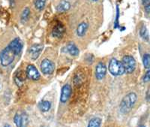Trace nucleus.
Returning <instances> with one entry per match:
<instances>
[{
    "label": "nucleus",
    "instance_id": "obj_14",
    "mask_svg": "<svg viewBox=\"0 0 150 127\" xmlns=\"http://www.w3.org/2000/svg\"><path fill=\"white\" fill-rule=\"evenodd\" d=\"M89 27V24L86 22H83L78 25L77 28V35L79 37H83L86 33Z\"/></svg>",
    "mask_w": 150,
    "mask_h": 127
},
{
    "label": "nucleus",
    "instance_id": "obj_10",
    "mask_svg": "<svg viewBox=\"0 0 150 127\" xmlns=\"http://www.w3.org/2000/svg\"><path fill=\"white\" fill-rule=\"evenodd\" d=\"M8 46L11 48L12 50H14V53L17 54V56L18 55L19 53H21V50L23 49V42L21 39L19 38H14L13 41H11L10 42V44L8 45Z\"/></svg>",
    "mask_w": 150,
    "mask_h": 127
},
{
    "label": "nucleus",
    "instance_id": "obj_25",
    "mask_svg": "<svg viewBox=\"0 0 150 127\" xmlns=\"http://www.w3.org/2000/svg\"><path fill=\"white\" fill-rule=\"evenodd\" d=\"M4 127H11V126L8 125V124H6V125H5V126Z\"/></svg>",
    "mask_w": 150,
    "mask_h": 127
},
{
    "label": "nucleus",
    "instance_id": "obj_8",
    "mask_svg": "<svg viewBox=\"0 0 150 127\" xmlns=\"http://www.w3.org/2000/svg\"><path fill=\"white\" fill-rule=\"evenodd\" d=\"M106 74H107V66H106V65L102 62H98L96 68V79L98 80V81L102 80L105 77Z\"/></svg>",
    "mask_w": 150,
    "mask_h": 127
},
{
    "label": "nucleus",
    "instance_id": "obj_16",
    "mask_svg": "<svg viewBox=\"0 0 150 127\" xmlns=\"http://www.w3.org/2000/svg\"><path fill=\"white\" fill-rule=\"evenodd\" d=\"M51 108V103L49 101H41L39 103L40 110L43 112H47Z\"/></svg>",
    "mask_w": 150,
    "mask_h": 127
},
{
    "label": "nucleus",
    "instance_id": "obj_11",
    "mask_svg": "<svg viewBox=\"0 0 150 127\" xmlns=\"http://www.w3.org/2000/svg\"><path fill=\"white\" fill-rule=\"evenodd\" d=\"M43 50V46L39 44H35L31 47L30 50H29V53H30V57L33 60H36L38 57H39L41 54V51Z\"/></svg>",
    "mask_w": 150,
    "mask_h": 127
},
{
    "label": "nucleus",
    "instance_id": "obj_6",
    "mask_svg": "<svg viewBox=\"0 0 150 127\" xmlns=\"http://www.w3.org/2000/svg\"><path fill=\"white\" fill-rule=\"evenodd\" d=\"M14 122L17 127H26L28 125V116L25 113H17L14 117Z\"/></svg>",
    "mask_w": 150,
    "mask_h": 127
},
{
    "label": "nucleus",
    "instance_id": "obj_7",
    "mask_svg": "<svg viewBox=\"0 0 150 127\" xmlns=\"http://www.w3.org/2000/svg\"><path fill=\"white\" fill-rule=\"evenodd\" d=\"M26 77L33 81H38V80H39L40 77H41L39 72L33 65H28L26 68Z\"/></svg>",
    "mask_w": 150,
    "mask_h": 127
},
{
    "label": "nucleus",
    "instance_id": "obj_24",
    "mask_svg": "<svg viewBox=\"0 0 150 127\" xmlns=\"http://www.w3.org/2000/svg\"><path fill=\"white\" fill-rule=\"evenodd\" d=\"M143 82L147 83L150 81V71L149 70H147V72H146V74H144L143 76Z\"/></svg>",
    "mask_w": 150,
    "mask_h": 127
},
{
    "label": "nucleus",
    "instance_id": "obj_22",
    "mask_svg": "<svg viewBox=\"0 0 150 127\" xmlns=\"http://www.w3.org/2000/svg\"><path fill=\"white\" fill-rule=\"evenodd\" d=\"M26 73H24L23 71H21V72H20L17 73V76L15 77V81L16 80H18L19 83H22L25 81V79H26ZM18 82H17V83H18Z\"/></svg>",
    "mask_w": 150,
    "mask_h": 127
},
{
    "label": "nucleus",
    "instance_id": "obj_12",
    "mask_svg": "<svg viewBox=\"0 0 150 127\" xmlns=\"http://www.w3.org/2000/svg\"><path fill=\"white\" fill-rule=\"evenodd\" d=\"M65 32V26L62 23L56 24L52 31V35L55 38H62Z\"/></svg>",
    "mask_w": 150,
    "mask_h": 127
},
{
    "label": "nucleus",
    "instance_id": "obj_3",
    "mask_svg": "<svg viewBox=\"0 0 150 127\" xmlns=\"http://www.w3.org/2000/svg\"><path fill=\"white\" fill-rule=\"evenodd\" d=\"M108 69H109V72H110V74H112L113 76L122 75L125 72L122 62H120L116 59H112L110 61Z\"/></svg>",
    "mask_w": 150,
    "mask_h": 127
},
{
    "label": "nucleus",
    "instance_id": "obj_15",
    "mask_svg": "<svg viewBox=\"0 0 150 127\" xmlns=\"http://www.w3.org/2000/svg\"><path fill=\"white\" fill-rule=\"evenodd\" d=\"M66 49L68 50V52L70 53L71 56H78L79 53H80V50H79L78 48L76 46L74 43L73 42H70V43H68L66 46Z\"/></svg>",
    "mask_w": 150,
    "mask_h": 127
},
{
    "label": "nucleus",
    "instance_id": "obj_9",
    "mask_svg": "<svg viewBox=\"0 0 150 127\" xmlns=\"http://www.w3.org/2000/svg\"><path fill=\"white\" fill-rule=\"evenodd\" d=\"M71 87L69 84H65L62 89L61 96H60V101L62 103H65L71 95Z\"/></svg>",
    "mask_w": 150,
    "mask_h": 127
},
{
    "label": "nucleus",
    "instance_id": "obj_26",
    "mask_svg": "<svg viewBox=\"0 0 150 127\" xmlns=\"http://www.w3.org/2000/svg\"><path fill=\"white\" fill-rule=\"evenodd\" d=\"M92 1H93V2H97L98 0H92Z\"/></svg>",
    "mask_w": 150,
    "mask_h": 127
},
{
    "label": "nucleus",
    "instance_id": "obj_5",
    "mask_svg": "<svg viewBox=\"0 0 150 127\" xmlns=\"http://www.w3.org/2000/svg\"><path fill=\"white\" fill-rule=\"evenodd\" d=\"M55 69V64L51 60L45 59L41 63V70L45 74L49 75L53 74Z\"/></svg>",
    "mask_w": 150,
    "mask_h": 127
},
{
    "label": "nucleus",
    "instance_id": "obj_19",
    "mask_svg": "<svg viewBox=\"0 0 150 127\" xmlns=\"http://www.w3.org/2000/svg\"><path fill=\"white\" fill-rule=\"evenodd\" d=\"M29 14H30V10L29 8L24 9L22 12V14H21V22L25 23L26 21H27V20L29 19Z\"/></svg>",
    "mask_w": 150,
    "mask_h": 127
},
{
    "label": "nucleus",
    "instance_id": "obj_13",
    "mask_svg": "<svg viewBox=\"0 0 150 127\" xmlns=\"http://www.w3.org/2000/svg\"><path fill=\"white\" fill-rule=\"evenodd\" d=\"M71 8L70 2L66 1V0H62L61 2L59 3V5L56 7L57 11L60 13H63V12L68 11Z\"/></svg>",
    "mask_w": 150,
    "mask_h": 127
},
{
    "label": "nucleus",
    "instance_id": "obj_2",
    "mask_svg": "<svg viewBox=\"0 0 150 127\" xmlns=\"http://www.w3.org/2000/svg\"><path fill=\"white\" fill-rule=\"evenodd\" d=\"M17 56L14 50L8 45L5 49L2 50L0 53V62L2 64V66L6 67L14 62L15 57Z\"/></svg>",
    "mask_w": 150,
    "mask_h": 127
},
{
    "label": "nucleus",
    "instance_id": "obj_18",
    "mask_svg": "<svg viewBox=\"0 0 150 127\" xmlns=\"http://www.w3.org/2000/svg\"><path fill=\"white\" fill-rule=\"evenodd\" d=\"M140 35L143 39L146 40V41H149V33H148V30H147V29H146V27L145 25L142 26V27L140 28Z\"/></svg>",
    "mask_w": 150,
    "mask_h": 127
},
{
    "label": "nucleus",
    "instance_id": "obj_17",
    "mask_svg": "<svg viewBox=\"0 0 150 127\" xmlns=\"http://www.w3.org/2000/svg\"><path fill=\"white\" fill-rule=\"evenodd\" d=\"M101 120L99 117H94L89 121L87 127H101Z\"/></svg>",
    "mask_w": 150,
    "mask_h": 127
},
{
    "label": "nucleus",
    "instance_id": "obj_27",
    "mask_svg": "<svg viewBox=\"0 0 150 127\" xmlns=\"http://www.w3.org/2000/svg\"><path fill=\"white\" fill-rule=\"evenodd\" d=\"M140 127H146V126H140Z\"/></svg>",
    "mask_w": 150,
    "mask_h": 127
},
{
    "label": "nucleus",
    "instance_id": "obj_21",
    "mask_svg": "<svg viewBox=\"0 0 150 127\" xmlns=\"http://www.w3.org/2000/svg\"><path fill=\"white\" fill-rule=\"evenodd\" d=\"M143 66H144L146 69H149V67H150V56L149 53H146L145 55L143 56Z\"/></svg>",
    "mask_w": 150,
    "mask_h": 127
},
{
    "label": "nucleus",
    "instance_id": "obj_23",
    "mask_svg": "<svg viewBox=\"0 0 150 127\" xmlns=\"http://www.w3.org/2000/svg\"><path fill=\"white\" fill-rule=\"evenodd\" d=\"M142 3L144 6L146 12L149 14L150 11V0H142Z\"/></svg>",
    "mask_w": 150,
    "mask_h": 127
},
{
    "label": "nucleus",
    "instance_id": "obj_20",
    "mask_svg": "<svg viewBox=\"0 0 150 127\" xmlns=\"http://www.w3.org/2000/svg\"><path fill=\"white\" fill-rule=\"evenodd\" d=\"M46 5V0H35V6L38 10L41 11L45 9Z\"/></svg>",
    "mask_w": 150,
    "mask_h": 127
},
{
    "label": "nucleus",
    "instance_id": "obj_1",
    "mask_svg": "<svg viewBox=\"0 0 150 127\" xmlns=\"http://www.w3.org/2000/svg\"><path fill=\"white\" fill-rule=\"evenodd\" d=\"M137 99V96L134 93H130L125 96L120 103V111L122 113H128L136 103Z\"/></svg>",
    "mask_w": 150,
    "mask_h": 127
},
{
    "label": "nucleus",
    "instance_id": "obj_4",
    "mask_svg": "<svg viewBox=\"0 0 150 127\" xmlns=\"http://www.w3.org/2000/svg\"><path fill=\"white\" fill-rule=\"evenodd\" d=\"M122 63L125 69V72H127L128 74H131L136 69V62L134 57L131 56H125L122 58Z\"/></svg>",
    "mask_w": 150,
    "mask_h": 127
}]
</instances>
